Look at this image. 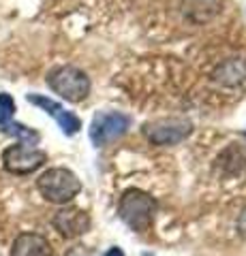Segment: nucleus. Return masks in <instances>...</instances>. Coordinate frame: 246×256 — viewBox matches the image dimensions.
Returning <instances> with one entry per match:
<instances>
[{"instance_id":"1","label":"nucleus","mask_w":246,"mask_h":256,"mask_svg":"<svg viewBox=\"0 0 246 256\" xmlns=\"http://www.w3.org/2000/svg\"><path fill=\"white\" fill-rule=\"evenodd\" d=\"M37 190L41 192L45 201L56 203V205H67L82 192V182H79V178L71 169L54 166V169H47L45 173L39 175Z\"/></svg>"},{"instance_id":"2","label":"nucleus","mask_w":246,"mask_h":256,"mask_svg":"<svg viewBox=\"0 0 246 256\" xmlns=\"http://www.w3.org/2000/svg\"><path fill=\"white\" fill-rule=\"evenodd\" d=\"M156 207L158 205L152 194H148V192L139 190V188H131L122 194L120 205H118V214H120V218L129 224L133 230L146 233V230L152 226Z\"/></svg>"},{"instance_id":"3","label":"nucleus","mask_w":246,"mask_h":256,"mask_svg":"<svg viewBox=\"0 0 246 256\" xmlns=\"http://www.w3.org/2000/svg\"><path fill=\"white\" fill-rule=\"evenodd\" d=\"M47 86L54 94H58L62 100L69 102H82L88 98L90 94V77L84 73L82 68L71 66V64H65V66H58L50 70L47 75Z\"/></svg>"},{"instance_id":"4","label":"nucleus","mask_w":246,"mask_h":256,"mask_svg":"<svg viewBox=\"0 0 246 256\" xmlns=\"http://www.w3.org/2000/svg\"><path fill=\"white\" fill-rule=\"evenodd\" d=\"M131 116L122 111H99L90 122V141L94 148H105L112 141L124 137L131 128Z\"/></svg>"},{"instance_id":"5","label":"nucleus","mask_w":246,"mask_h":256,"mask_svg":"<svg viewBox=\"0 0 246 256\" xmlns=\"http://www.w3.org/2000/svg\"><path fill=\"white\" fill-rule=\"evenodd\" d=\"M141 130H144V137L152 146L165 148V146H178L180 141H184L193 132V124L182 118H163V120H154V122H146Z\"/></svg>"},{"instance_id":"6","label":"nucleus","mask_w":246,"mask_h":256,"mask_svg":"<svg viewBox=\"0 0 246 256\" xmlns=\"http://www.w3.org/2000/svg\"><path fill=\"white\" fill-rule=\"evenodd\" d=\"M47 160V154L39 148L15 143L3 152V166L13 175H28L41 169Z\"/></svg>"},{"instance_id":"7","label":"nucleus","mask_w":246,"mask_h":256,"mask_svg":"<svg viewBox=\"0 0 246 256\" xmlns=\"http://www.w3.org/2000/svg\"><path fill=\"white\" fill-rule=\"evenodd\" d=\"M26 100L30 102V105L43 109L47 116H52L54 120H56L60 130L65 132L67 137H73V134L79 132V128H82V120H79L73 111L65 109L60 102L47 98V96H43V94H26Z\"/></svg>"},{"instance_id":"8","label":"nucleus","mask_w":246,"mask_h":256,"mask_svg":"<svg viewBox=\"0 0 246 256\" xmlns=\"http://www.w3.org/2000/svg\"><path fill=\"white\" fill-rule=\"evenodd\" d=\"M52 224L62 237L73 239V237L88 233L92 222H90V216L84 210H77V207H62L60 212L54 214Z\"/></svg>"},{"instance_id":"9","label":"nucleus","mask_w":246,"mask_h":256,"mask_svg":"<svg viewBox=\"0 0 246 256\" xmlns=\"http://www.w3.org/2000/svg\"><path fill=\"white\" fill-rule=\"evenodd\" d=\"M50 242L39 233H22L11 246V256H52Z\"/></svg>"},{"instance_id":"10","label":"nucleus","mask_w":246,"mask_h":256,"mask_svg":"<svg viewBox=\"0 0 246 256\" xmlns=\"http://www.w3.org/2000/svg\"><path fill=\"white\" fill-rule=\"evenodd\" d=\"M0 132L9 134V137H15L20 139V143L24 146H37L39 141H41V134H39L35 128H28L20 122H15V120H7V122H0Z\"/></svg>"},{"instance_id":"11","label":"nucleus","mask_w":246,"mask_h":256,"mask_svg":"<svg viewBox=\"0 0 246 256\" xmlns=\"http://www.w3.org/2000/svg\"><path fill=\"white\" fill-rule=\"evenodd\" d=\"M186 6V13L188 15H193L195 20H199L201 22V11L205 9H210V13H218L220 9V0H195V4H184Z\"/></svg>"},{"instance_id":"12","label":"nucleus","mask_w":246,"mask_h":256,"mask_svg":"<svg viewBox=\"0 0 246 256\" xmlns=\"http://www.w3.org/2000/svg\"><path fill=\"white\" fill-rule=\"evenodd\" d=\"M15 116V100L11 94L0 92V122H7V120H13Z\"/></svg>"},{"instance_id":"13","label":"nucleus","mask_w":246,"mask_h":256,"mask_svg":"<svg viewBox=\"0 0 246 256\" xmlns=\"http://www.w3.org/2000/svg\"><path fill=\"white\" fill-rule=\"evenodd\" d=\"M105 256H124V252L120 250V248H112V250H107Z\"/></svg>"},{"instance_id":"14","label":"nucleus","mask_w":246,"mask_h":256,"mask_svg":"<svg viewBox=\"0 0 246 256\" xmlns=\"http://www.w3.org/2000/svg\"><path fill=\"white\" fill-rule=\"evenodd\" d=\"M242 134H244V137H246V132H242Z\"/></svg>"}]
</instances>
